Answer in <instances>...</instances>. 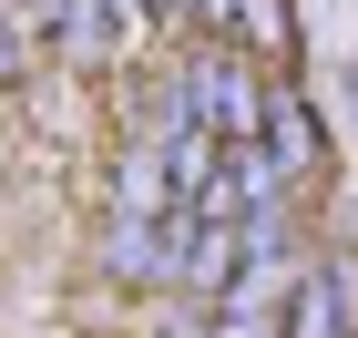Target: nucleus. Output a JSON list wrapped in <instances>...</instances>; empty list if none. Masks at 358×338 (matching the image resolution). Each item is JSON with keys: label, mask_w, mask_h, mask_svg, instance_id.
Masks as SVG:
<instances>
[{"label": "nucleus", "mask_w": 358, "mask_h": 338, "mask_svg": "<svg viewBox=\"0 0 358 338\" xmlns=\"http://www.w3.org/2000/svg\"><path fill=\"white\" fill-rule=\"evenodd\" d=\"M164 338H205V318H174V328H164Z\"/></svg>", "instance_id": "nucleus-7"}, {"label": "nucleus", "mask_w": 358, "mask_h": 338, "mask_svg": "<svg viewBox=\"0 0 358 338\" xmlns=\"http://www.w3.org/2000/svg\"><path fill=\"white\" fill-rule=\"evenodd\" d=\"M174 113L205 123V134H225V143H246L256 123H266V92H256V72H246L236 52H205V62L174 72Z\"/></svg>", "instance_id": "nucleus-1"}, {"label": "nucleus", "mask_w": 358, "mask_h": 338, "mask_svg": "<svg viewBox=\"0 0 358 338\" xmlns=\"http://www.w3.org/2000/svg\"><path fill=\"white\" fill-rule=\"evenodd\" d=\"M185 267V216H103V277L113 287H174Z\"/></svg>", "instance_id": "nucleus-2"}, {"label": "nucleus", "mask_w": 358, "mask_h": 338, "mask_svg": "<svg viewBox=\"0 0 358 338\" xmlns=\"http://www.w3.org/2000/svg\"><path fill=\"white\" fill-rule=\"evenodd\" d=\"M348 267H317V277L287 287V338H348Z\"/></svg>", "instance_id": "nucleus-5"}, {"label": "nucleus", "mask_w": 358, "mask_h": 338, "mask_svg": "<svg viewBox=\"0 0 358 338\" xmlns=\"http://www.w3.org/2000/svg\"><path fill=\"white\" fill-rule=\"evenodd\" d=\"M185 10H194V21H205V31H215V41H236V21H246L256 0H185Z\"/></svg>", "instance_id": "nucleus-6"}, {"label": "nucleus", "mask_w": 358, "mask_h": 338, "mask_svg": "<svg viewBox=\"0 0 358 338\" xmlns=\"http://www.w3.org/2000/svg\"><path fill=\"white\" fill-rule=\"evenodd\" d=\"M31 21L52 31V52L72 62V72H113V52H123L113 0H31Z\"/></svg>", "instance_id": "nucleus-3"}, {"label": "nucleus", "mask_w": 358, "mask_h": 338, "mask_svg": "<svg viewBox=\"0 0 358 338\" xmlns=\"http://www.w3.org/2000/svg\"><path fill=\"white\" fill-rule=\"evenodd\" d=\"M256 134H266V174L276 185H297V174L317 164V113H307L297 92H266V123H256Z\"/></svg>", "instance_id": "nucleus-4"}]
</instances>
